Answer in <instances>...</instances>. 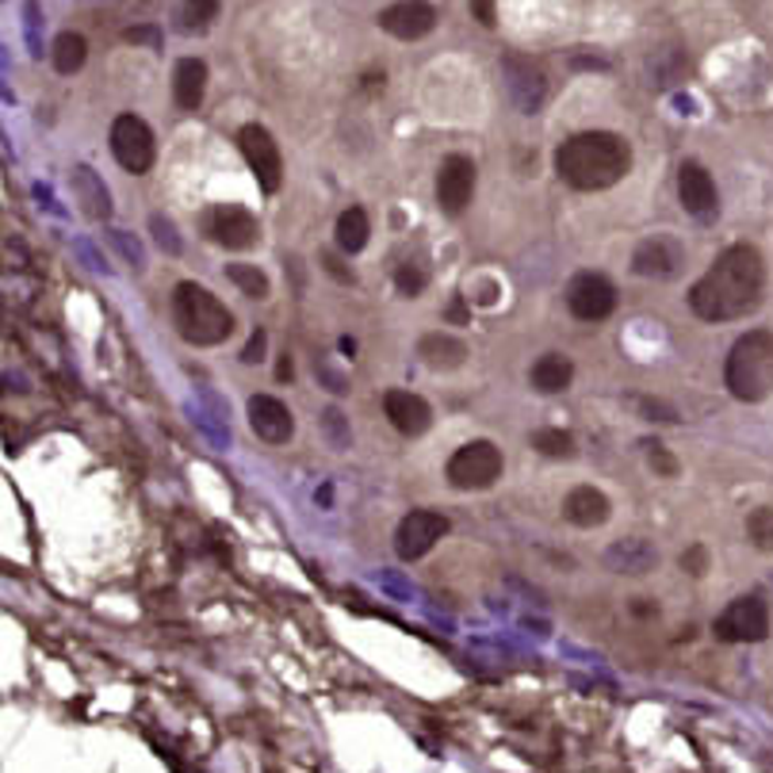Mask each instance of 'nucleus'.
<instances>
[{
    "label": "nucleus",
    "mask_w": 773,
    "mask_h": 773,
    "mask_svg": "<svg viewBox=\"0 0 773 773\" xmlns=\"http://www.w3.org/2000/svg\"><path fill=\"white\" fill-rule=\"evenodd\" d=\"M417 357H422V364L437 368V372H452V368H459L467 360V345L452 333H425L417 341Z\"/></svg>",
    "instance_id": "23"
},
{
    "label": "nucleus",
    "mask_w": 773,
    "mask_h": 773,
    "mask_svg": "<svg viewBox=\"0 0 773 773\" xmlns=\"http://www.w3.org/2000/svg\"><path fill=\"white\" fill-rule=\"evenodd\" d=\"M150 230H153V242L161 245V253H169V257H180V250H184V242H180L177 226H172V219H166L158 211V215H150Z\"/></svg>",
    "instance_id": "31"
},
{
    "label": "nucleus",
    "mask_w": 773,
    "mask_h": 773,
    "mask_svg": "<svg viewBox=\"0 0 773 773\" xmlns=\"http://www.w3.org/2000/svg\"><path fill=\"white\" fill-rule=\"evenodd\" d=\"M368 234H372V222H368L364 208H349L337 219V250L341 253H360L368 245Z\"/></svg>",
    "instance_id": "25"
},
{
    "label": "nucleus",
    "mask_w": 773,
    "mask_h": 773,
    "mask_svg": "<svg viewBox=\"0 0 773 773\" xmlns=\"http://www.w3.org/2000/svg\"><path fill=\"white\" fill-rule=\"evenodd\" d=\"M456 490H487L501 479V448L495 441H472L456 448V456L444 467Z\"/></svg>",
    "instance_id": "5"
},
{
    "label": "nucleus",
    "mask_w": 773,
    "mask_h": 773,
    "mask_svg": "<svg viewBox=\"0 0 773 773\" xmlns=\"http://www.w3.org/2000/svg\"><path fill=\"white\" fill-rule=\"evenodd\" d=\"M566 307L579 322H605L616 310V287L602 273H579L566 284Z\"/></svg>",
    "instance_id": "10"
},
{
    "label": "nucleus",
    "mask_w": 773,
    "mask_h": 773,
    "mask_svg": "<svg viewBox=\"0 0 773 773\" xmlns=\"http://www.w3.org/2000/svg\"><path fill=\"white\" fill-rule=\"evenodd\" d=\"M467 4H472V15L483 23V28H495V23H498L495 0H467Z\"/></svg>",
    "instance_id": "38"
},
{
    "label": "nucleus",
    "mask_w": 773,
    "mask_h": 773,
    "mask_svg": "<svg viewBox=\"0 0 773 773\" xmlns=\"http://www.w3.org/2000/svg\"><path fill=\"white\" fill-rule=\"evenodd\" d=\"M605 566L613 574H632V579H639V574H652L655 566H659V552H655L647 540H613L605 552Z\"/></svg>",
    "instance_id": "19"
},
{
    "label": "nucleus",
    "mask_w": 773,
    "mask_h": 773,
    "mask_svg": "<svg viewBox=\"0 0 773 773\" xmlns=\"http://www.w3.org/2000/svg\"><path fill=\"white\" fill-rule=\"evenodd\" d=\"M172 322H177V333L188 345H200V349L222 345L234 333V315L226 310V303L219 295H211L208 287L195 284V279H184L172 292Z\"/></svg>",
    "instance_id": "3"
},
{
    "label": "nucleus",
    "mask_w": 773,
    "mask_h": 773,
    "mask_svg": "<svg viewBox=\"0 0 773 773\" xmlns=\"http://www.w3.org/2000/svg\"><path fill=\"white\" fill-rule=\"evenodd\" d=\"M425 268L422 265H414V261H406V265H399V273H394V284H399V292L402 295H410V299H414V295H422V287H425Z\"/></svg>",
    "instance_id": "34"
},
{
    "label": "nucleus",
    "mask_w": 773,
    "mask_h": 773,
    "mask_svg": "<svg viewBox=\"0 0 773 773\" xmlns=\"http://www.w3.org/2000/svg\"><path fill=\"white\" fill-rule=\"evenodd\" d=\"M39 23H43V15H39V0H28L23 4V28H28V46L35 57H43V43H39Z\"/></svg>",
    "instance_id": "35"
},
{
    "label": "nucleus",
    "mask_w": 773,
    "mask_h": 773,
    "mask_svg": "<svg viewBox=\"0 0 773 773\" xmlns=\"http://www.w3.org/2000/svg\"><path fill=\"white\" fill-rule=\"evenodd\" d=\"M237 150H242L245 166L253 169V177H257L261 192H279V180H284V158H279V146L276 138L268 135L261 123H245L242 130H237Z\"/></svg>",
    "instance_id": "6"
},
{
    "label": "nucleus",
    "mask_w": 773,
    "mask_h": 773,
    "mask_svg": "<svg viewBox=\"0 0 773 773\" xmlns=\"http://www.w3.org/2000/svg\"><path fill=\"white\" fill-rule=\"evenodd\" d=\"M380 28L386 35L402 39V43H414V39H425L437 28V8L430 0H399V4L380 12Z\"/></svg>",
    "instance_id": "16"
},
{
    "label": "nucleus",
    "mask_w": 773,
    "mask_h": 773,
    "mask_svg": "<svg viewBox=\"0 0 773 773\" xmlns=\"http://www.w3.org/2000/svg\"><path fill=\"white\" fill-rule=\"evenodd\" d=\"M85 57H88V43L77 35V31H62V35L54 39V70L57 73H77L81 65H85Z\"/></svg>",
    "instance_id": "26"
},
{
    "label": "nucleus",
    "mask_w": 773,
    "mask_h": 773,
    "mask_svg": "<svg viewBox=\"0 0 773 773\" xmlns=\"http://www.w3.org/2000/svg\"><path fill=\"white\" fill-rule=\"evenodd\" d=\"M647 448H652V452H647V459H652L655 472L666 475V479H670V475H678V464H674V456L663 448V444H647Z\"/></svg>",
    "instance_id": "36"
},
{
    "label": "nucleus",
    "mask_w": 773,
    "mask_h": 773,
    "mask_svg": "<svg viewBox=\"0 0 773 773\" xmlns=\"http://www.w3.org/2000/svg\"><path fill=\"white\" fill-rule=\"evenodd\" d=\"M73 192H77V203L88 219H96V222L112 219V192H108V184L96 177V169H88V166L73 169Z\"/></svg>",
    "instance_id": "22"
},
{
    "label": "nucleus",
    "mask_w": 773,
    "mask_h": 773,
    "mask_svg": "<svg viewBox=\"0 0 773 773\" xmlns=\"http://www.w3.org/2000/svg\"><path fill=\"white\" fill-rule=\"evenodd\" d=\"M746 537L759 552H773V509L759 506L751 517H746Z\"/></svg>",
    "instance_id": "28"
},
{
    "label": "nucleus",
    "mask_w": 773,
    "mask_h": 773,
    "mask_svg": "<svg viewBox=\"0 0 773 773\" xmlns=\"http://www.w3.org/2000/svg\"><path fill=\"white\" fill-rule=\"evenodd\" d=\"M681 566H686L689 574H705L709 571V552H705V548H689V552L681 555Z\"/></svg>",
    "instance_id": "39"
},
{
    "label": "nucleus",
    "mask_w": 773,
    "mask_h": 773,
    "mask_svg": "<svg viewBox=\"0 0 773 773\" xmlns=\"http://www.w3.org/2000/svg\"><path fill=\"white\" fill-rule=\"evenodd\" d=\"M532 448L544 452V456H552V459L574 456V441H571V433H563V430H537L532 433Z\"/></svg>",
    "instance_id": "29"
},
{
    "label": "nucleus",
    "mask_w": 773,
    "mask_h": 773,
    "mask_svg": "<svg viewBox=\"0 0 773 773\" xmlns=\"http://www.w3.org/2000/svg\"><path fill=\"white\" fill-rule=\"evenodd\" d=\"M608 513H613V506L597 487H574L563 498V517L579 529H597V525L608 521Z\"/></svg>",
    "instance_id": "20"
},
{
    "label": "nucleus",
    "mask_w": 773,
    "mask_h": 773,
    "mask_svg": "<svg viewBox=\"0 0 773 773\" xmlns=\"http://www.w3.org/2000/svg\"><path fill=\"white\" fill-rule=\"evenodd\" d=\"M532 386H537L540 394H559L566 391L574 380V364L563 357V352H548V357H540L537 364H532Z\"/></svg>",
    "instance_id": "24"
},
{
    "label": "nucleus",
    "mask_w": 773,
    "mask_h": 773,
    "mask_svg": "<svg viewBox=\"0 0 773 773\" xmlns=\"http://www.w3.org/2000/svg\"><path fill=\"white\" fill-rule=\"evenodd\" d=\"M723 644H762L770 636V605L762 597H735L712 624Z\"/></svg>",
    "instance_id": "7"
},
{
    "label": "nucleus",
    "mask_w": 773,
    "mask_h": 773,
    "mask_svg": "<svg viewBox=\"0 0 773 773\" xmlns=\"http://www.w3.org/2000/svg\"><path fill=\"white\" fill-rule=\"evenodd\" d=\"M265 345H268V333H265V330H253L250 345L242 349V360H245V364H261V360H265Z\"/></svg>",
    "instance_id": "37"
},
{
    "label": "nucleus",
    "mask_w": 773,
    "mask_h": 773,
    "mask_svg": "<svg viewBox=\"0 0 773 773\" xmlns=\"http://www.w3.org/2000/svg\"><path fill=\"white\" fill-rule=\"evenodd\" d=\"M250 430L268 444H287L295 433V417L273 394H253L250 399Z\"/></svg>",
    "instance_id": "18"
},
{
    "label": "nucleus",
    "mask_w": 773,
    "mask_h": 773,
    "mask_svg": "<svg viewBox=\"0 0 773 773\" xmlns=\"http://www.w3.org/2000/svg\"><path fill=\"white\" fill-rule=\"evenodd\" d=\"M203 230H208L211 242L234 253L253 250V245L261 242V226H257V219H253V211L237 208V203H219V208H211L208 215H203Z\"/></svg>",
    "instance_id": "9"
},
{
    "label": "nucleus",
    "mask_w": 773,
    "mask_h": 773,
    "mask_svg": "<svg viewBox=\"0 0 773 773\" xmlns=\"http://www.w3.org/2000/svg\"><path fill=\"white\" fill-rule=\"evenodd\" d=\"M322 425H326V437H330L333 448H349V441H352V433H349V417L341 414L337 406H330L322 414Z\"/></svg>",
    "instance_id": "32"
},
{
    "label": "nucleus",
    "mask_w": 773,
    "mask_h": 773,
    "mask_svg": "<svg viewBox=\"0 0 773 773\" xmlns=\"http://www.w3.org/2000/svg\"><path fill=\"white\" fill-rule=\"evenodd\" d=\"M448 532V517L437 513V509H414V513L402 517L399 532H394V552L406 563L430 555L433 544Z\"/></svg>",
    "instance_id": "12"
},
{
    "label": "nucleus",
    "mask_w": 773,
    "mask_h": 773,
    "mask_svg": "<svg viewBox=\"0 0 773 773\" xmlns=\"http://www.w3.org/2000/svg\"><path fill=\"white\" fill-rule=\"evenodd\" d=\"M380 579H383V586H391V590H394V594H402V597H410V594H414V590H410V586H406V582H402V579H394L391 571H383Z\"/></svg>",
    "instance_id": "41"
},
{
    "label": "nucleus",
    "mask_w": 773,
    "mask_h": 773,
    "mask_svg": "<svg viewBox=\"0 0 773 773\" xmlns=\"http://www.w3.org/2000/svg\"><path fill=\"white\" fill-rule=\"evenodd\" d=\"M686 265V250L681 242L666 234H655V237H644L632 253V273L636 276H647V279H674Z\"/></svg>",
    "instance_id": "15"
},
{
    "label": "nucleus",
    "mask_w": 773,
    "mask_h": 773,
    "mask_svg": "<svg viewBox=\"0 0 773 773\" xmlns=\"http://www.w3.org/2000/svg\"><path fill=\"white\" fill-rule=\"evenodd\" d=\"M222 0H184V28L188 31H208L219 20Z\"/></svg>",
    "instance_id": "30"
},
{
    "label": "nucleus",
    "mask_w": 773,
    "mask_h": 773,
    "mask_svg": "<svg viewBox=\"0 0 773 773\" xmlns=\"http://www.w3.org/2000/svg\"><path fill=\"white\" fill-rule=\"evenodd\" d=\"M127 43H150V46H161V31L158 28H127L123 31Z\"/></svg>",
    "instance_id": "40"
},
{
    "label": "nucleus",
    "mask_w": 773,
    "mask_h": 773,
    "mask_svg": "<svg viewBox=\"0 0 773 773\" xmlns=\"http://www.w3.org/2000/svg\"><path fill=\"white\" fill-rule=\"evenodd\" d=\"M112 153L123 169L142 177V172L153 169V158H158L153 130L146 127L138 115H119V119L112 123Z\"/></svg>",
    "instance_id": "8"
},
{
    "label": "nucleus",
    "mask_w": 773,
    "mask_h": 773,
    "mask_svg": "<svg viewBox=\"0 0 773 773\" xmlns=\"http://www.w3.org/2000/svg\"><path fill=\"white\" fill-rule=\"evenodd\" d=\"M678 200L697 222L717 219V211H720L717 180L709 177V169H705L701 161H686V166L678 169Z\"/></svg>",
    "instance_id": "14"
},
{
    "label": "nucleus",
    "mask_w": 773,
    "mask_h": 773,
    "mask_svg": "<svg viewBox=\"0 0 773 773\" xmlns=\"http://www.w3.org/2000/svg\"><path fill=\"white\" fill-rule=\"evenodd\" d=\"M723 383L739 402H762L773 391V333L751 330L743 333L728 352Z\"/></svg>",
    "instance_id": "4"
},
{
    "label": "nucleus",
    "mask_w": 773,
    "mask_h": 773,
    "mask_svg": "<svg viewBox=\"0 0 773 773\" xmlns=\"http://www.w3.org/2000/svg\"><path fill=\"white\" fill-rule=\"evenodd\" d=\"M383 414L402 437H422V433L433 425V406L414 391H386Z\"/></svg>",
    "instance_id": "17"
},
{
    "label": "nucleus",
    "mask_w": 773,
    "mask_h": 773,
    "mask_svg": "<svg viewBox=\"0 0 773 773\" xmlns=\"http://www.w3.org/2000/svg\"><path fill=\"white\" fill-rule=\"evenodd\" d=\"M475 161L464 158V153H452V158L441 161V172H437V203L444 215H464L467 203L475 195Z\"/></svg>",
    "instance_id": "13"
},
{
    "label": "nucleus",
    "mask_w": 773,
    "mask_h": 773,
    "mask_svg": "<svg viewBox=\"0 0 773 773\" xmlns=\"http://www.w3.org/2000/svg\"><path fill=\"white\" fill-rule=\"evenodd\" d=\"M501 73H506V88L513 96L517 112L521 115H537L548 100V77L532 57L521 54H506L501 57Z\"/></svg>",
    "instance_id": "11"
},
{
    "label": "nucleus",
    "mask_w": 773,
    "mask_h": 773,
    "mask_svg": "<svg viewBox=\"0 0 773 773\" xmlns=\"http://www.w3.org/2000/svg\"><path fill=\"white\" fill-rule=\"evenodd\" d=\"M203 93H208V65L200 57H180L177 70H172V100H177V108L195 112L203 104Z\"/></svg>",
    "instance_id": "21"
},
{
    "label": "nucleus",
    "mask_w": 773,
    "mask_h": 773,
    "mask_svg": "<svg viewBox=\"0 0 773 773\" xmlns=\"http://www.w3.org/2000/svg\"><path fill=\"white\" fill-rule=\"evenodd\" d=\"M226 276H230V284H237V292L250 295V299H268V292H273L268 276L261 273L257 265H226Z\"/></svg>",
    "instance_id": "27"
},
{
    "label": "nucleus",
    "mask_w": 773,
    "mask_h": 773,
    "mask_svg": "<svg viewBox=\"0 0 773 773\" xmlns=\"http://www.w3.org/2000/svg\"><path fill=\"white\" fill-rule=\"evenodd\" d=\"M766 292V261L754 245H728L712 268L689 287V310L705 322H735L762 303Z\"/></svg>",
    "instance_id": "1"
},
{
    "label": "nucleus",
    "mask_w": 773,
    "mask_h": 773,
    "mask_svg": "<svg viewBox=\"0 0 773 773\" xmlns=\"http://www.w3.org/2000/svg\"><path fill=\"white\" fill-rule=\"evenodd\" d=\"M112 242L119 245V253L127 257V265L135 268V273H142V268H146V250H142V242H138V237H130L127 230H112Z\"/></svg>",
    "instance_id": "33"
},
{
    "label": "nucleus",
    "mask_w": 773,
    "mask_h": 773,
    "mask_svg": "<svg viewBox=\"0 0 773 773\" xmlns=\"http://www.w3.org/2000/svg\"><path fill=\"white\" fill-rule=\"evenodd\" d=\"M448 318H452V322H464V318H467V315H464V303H459V299H456V303H452Z\"/></svg>",
    "instance_id": "42"
},
{
    "label": "nucleus",
    "mask_w": 773,
    "mask_h": 773,
    "mask_svg": "<svg viewBox=\"0 0 773 773\" xmlns=\"http://www.w3.org/2000/svg\"><path fill=\"white\" fill-rule=\"evenodd\" d=\"M632 169V146L613 130H582L555 150V172L579 192H605Z\"/></svg>",
    "instance_id": "2"
},
{
    "label": "nucleus",
    "mask_w": 773,
    "mask_h": 773,
    "mask_svg": "<svg viewBox=\"0 0 773 773\" xmlns=\"http://www.w3.org/2000/svg\"><path fill=\"white\" fill-rule=\"evenodd\" d=\"M276 375H279V380H292V360H279V368H276Z\"/></svg>",
    "instance_id": "43"
}]
</instances>
